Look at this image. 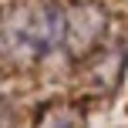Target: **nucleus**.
<instances>
[{"label": "nucleus", "instance_id": "f03ea898", "mask_svg": "<svg viewBox=\"0 0 128 128\" xmlns=\"http://www.w3.org/2000/svg\"><path fill=\"white\" fill-rule=\"evenodd\" d=\"M40 128H78V122H74L71 115H51Z\"/></svg>", "mask_w": 128, "mask_h": 128}, {"label": "nucleus", "instance_id": "f257e3e1", "mask_svg": "<svg viewBox=\"0 0 128 128\" xmlns=\"http://www.w3.org/2000/svg\"><path fill=\"white\" fill-rule=\"evenodd\" d=\"M68 37V14L54 0H17L0 17V47L7 58H47Z\"/></svg>", "mask_w": 128, "mask_h": 128}]
</instances>
